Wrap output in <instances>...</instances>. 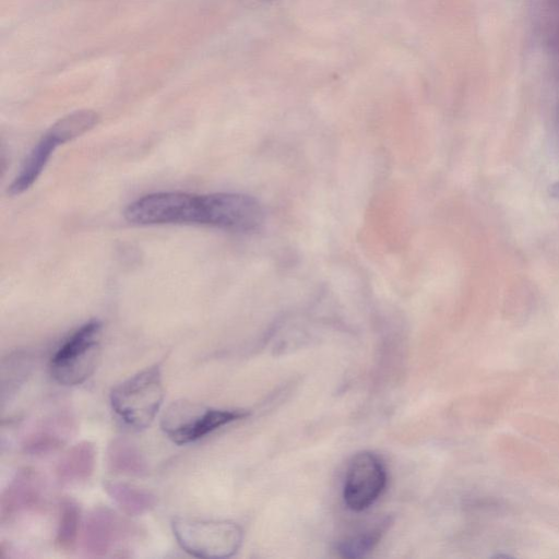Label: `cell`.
I'll list each match as a JSON object with an SVG mask.
<instances>
[{
    "instance_id": "cell-5",
    "label": "cell",
    "mask_w": 559,
    "mask_h": 559,
    "mask_svg": "<svg viewBox=\"0 0 559 559\" xmlns=\"http://www.w3.org/2000/svg\"><path fill=\"white\" fill-rule=\"evenodd\" d=\"M239 410H218L192 401H177L165 411L161 428L176 445H187L229 425L247 418Z\"/></svg>"
},
{
    "instance_id": "cell-12",
    "label": "cell",
    "mask_w": 559,
    "mask_h": 559,
    "mask_svg": "<svg viewBox=\"0 0 559 559\" xmlns=\"http://www.w3.org/2000/svg\"><path fill=\"white\" fill-rule=\"evenodd\" d=\"M107 463L116 474L128 477H145L149 473V463L140 448L125 437L113 439L107 449Z\"/></svg>"
},
{
    "instance_id": "cell-3",
    "label": "cell",
    "mask_w": 559,
    "mask_h": 559,
    "mask_svg": "<svg viewBox=\"0 0 559 559\" xmlns=\"http://www.w3.org/2000/svg\"><path fill=\"white\" fill-rule=\"evenodd\" d=\"M174 537L182 549L197 558H229L239 552L243 529L231 521L177 517Z\"/></svg>"
},
{
    "instance_id": "cell-6",
    "label": "cell",
    "mask_w": 559,
    "mask_h": 559,
    "mask_svg": "<svg viewBox=\"0 0 559 559\" xmlns=\"http://www.w3.org/2000/svg\"><path fill=\"white\" fill-rule=\"evenodd\" d=\"M387 485L384 463L370 451L355 455L350 462L343 497L347 506L360 513L382 496Z\"/></svg>"
},
{
    "instance_id": "cell-1",
    "label": "cell",
    "mask_w": 559,
    "mask_h": 559,
    "mask_svg": "<svg viewBox=\"0 0 559 559\" xmlns=\"http://www.w3.org/2000/svg\"><path fill=\"white\" fill-rule=\"evenodd\" d=\"M124 217L137 225L197 224L211 227L210 195L151 194L128 205Z\"/></svg>"
},
{
    "instance_id": "cell-15",
    "label": "cell",
    "mask_w": 559,
    "mask_h": 559,
    "mask_svg": "<svg viewBox=\"0 0 559 559\" xmlns=\"http://www.w3.org/2000/svg\"><path fill=\"white\" fill-rule=\"evenodd\" d=\"M99 115L90 110L71 113L55 123L51 129L64 141V144L86 134L97 126Z\"/></svg>"
},
{
    "instance_id": "cell-11",
    "label": "cell",
    "mask_w": 559,
    "mask_h": 559,
    "mask_svg": "<svg viewBox=\"0 0 559 559\" xmlns=\"http://www.w3.org/2000/svg\"><path fill=\"white\" fill-rule=\"evenodd\" d=\"M97 465V450L90 442H81L69 449L59 461L56 474L65 486L85 483L92 477Z\"/></svg>"
},
{
    "instance_id": "cell-14",
    "label": "cell",
    "mask_w": 559,
    "mask_h": 559,
    "mask_svg": "<svg viewBox=\"0 0 559 559\" xmlns=\"http://www.w3.org/2000/svg\"><path fill=\"white\" fill-rule=\"evenodd\" d=\"M81 521L79 505L73 499H65L59 513L56 532V546L58 550L70 552L77 544Z\"/></svg>"
},
{
    "instance_id": "cell-2",
    "label": "cell",
    "mask_w": 559,
    "mask_h": 559,
    "mask_svg": "<svg viewBox=\"0 0 559 559\" xmlns=\"http://www.w3.org/2000/svg\"><path fill=\"white\" fill-rule=\"evenodd\" d=\"M164 396L161 368L156 365L113 388L111 406L128 426L142 431L156 420Z\"/></svg>"
},
{
    "instance_id": "cell-8",
    "label": "cell",
    "mask_w": 559,
    "mask_h": 559,
    "mask_svg": "<svg viewBox=\"0 0 559 559\" xmlns=\"http://www.w3.org/2000/svg\"><path fill=\"white\" fill-rule=\"evenodd\" d=\"M45 485L39 472L22 469L10 481L0 499L3 525L38 509L43 502Z\"/></svg>"
},
{
    "instance_id": "cell-9",
    "label": "cell",
    "mask_w": 559,
    "mask_h": 559,
    "mask_svg": "<svg viewBox=\"0 0 559 559\" xmlns=\"http://www.w3.org/2000/svg\"><path fill=\"white\" fill-rule=\"evenodd\" d=\"M74 430V420L68 413H55L34 427L23 440V450L30 455L49 454L65 445Z\"/></svg>"
},
{
    "instance_id": "cell-10",
    "label": "cell",
    "mask_w": 559,
    "mask_h": 559,
    "mask_svg": "<svg viewBox=\"0 0 559 559\" xmlns=\"http://www.w3.org/2000/svg\"><path fill=\"white\" fill-rule=\"evenodd\" d=\"M63 145L65 144L61 138L52 132L51 129L47 130L46 134L31 150L26 161L23 162L19 174L9 186L8 193L11 196L25 194L38 181L55 150Z\"/></svg>"
},
{
    "instance_id": "cell-4",
    "label": "cell",
    "mask_w": 559,
    "mask_h": 559,
    "mask_svg": "<svg viewBox=\"0 0 559 559\" xmlns=\"http://www.w3.org/2000/svg\"><path fill=\"white\" fill-rule=\"evenodd\" d=\"M102 324L91 320L71 335L51 360V374L59 385H81L94 373L101 351Z\"/></svg>"
},
{
    "instance_id": "cell-13",
    "label": "cell",
    "mask_w": 559,
    "mask_h": 559,
    "mask_svg": "<svg viewBox=\"0 0 559 559\" xmlns=\"http://www.w3.org/2000/svg\"><path fill=\"white\" fill-rule=\"evenodd\" d=\"M104 489L123 513L130 517L146 515L158 504L156 495L135 485L107 482Z\"/></svg>"
},
{
    "instance_id": "cell-17",
    "label": "cell",
    "mask_w": 559,
    "mask_h": 559,
    "mask_svg": "<svg viewBox=\"0 0 559 559\" xmlns=\"http://www.w3.org/2000/svg\"><path fill=\"white\" fill-rule=\"evenodd\" d=\"M549 193H550L551 197H553L554 199L559 200V182L550 186Z\"/></svg>"
},
{
    "instance_id": "cell-7",
    "label": "cell",
    "mask_w": 559,
    "mask_h": 559,
    "mask_svg": "<svg viewBox=\"0 0 559 559\" xmlns=\"http://www.w3.org/2000/svg\"><path fill=\"white\" fill-rule=\"evenodd\" d=\"M132 533L129 523L107 507L90 511L82 532L83 551L91 557L109 554Z\"/></svg>"
},
{
    "instance_id": "cell-16",
    "label": "cell",
    "mask_w": 559,
    "mask_h": 559,
    "mask_svg": "<svg viewBox=\"0 0 559 559\" xmlns=\"http://www.w3.org/2000/svg\"><path fill=\"white\" fill-rule=\"evenodd\" d=\"M389 526V520L377 523L373 529H367L359 534L354 535L349 539L342 541L339 545V552L343 557L358 558L362 557L368 552H371L374 547L382 540Z\"/></svg>"
}]
</instances>
